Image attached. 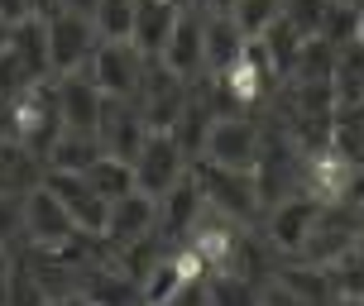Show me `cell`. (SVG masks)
<instances>
[{
	"label": "cell",
	"instance_id": "ba28073f",
	"mask_svg": "<svg viewBox=\"0 0 364 306\" xmlns=\"http://www.w3.org/2000/svg\"><path fill=\"white\" fill-rule=\"evenodd\" d=\"M316 211H321V201L307 197V192H297V197H283L278 206H269L264 220H259V230H264V239H269L283 258H297V249H302V239H307Z\"/></svg>",
	"mask_w": 364,
	"mask_h": 306
},
{
	"label": "cell",
	"instance_id": "2e32d148",
	"mask_svg": "<svg viewBox=\"0 0 364 306\" xmlns=\"http://www.w3.org/2000/svg\"><path fill=\"white\" fill-rule=\"evenodd\" d=\"M201 211H206V201H201L197 182H192V173H187L182 182H173L164 197H159V225H154V230L164 234L168 244H182L187 230L201 220Z\"/></svg>",
	"mask_w": 364,
	"mask_h": 306
},
{
	"label": "cell",
	"instance_id": "7402d4cb",
	"mask_svg": "<svg viewBox=\"0 0 364 306\" xmlns=\"http://www.w3.org/2000/svg\"><path fill=\"white\" fill-rule=\"evenodd\" d=\"M101 144H96V134H73V129H63L53 139V148L43 153V168L48 173H87L91 163H96Z\"/></svg>",
	"mask_w": 364,
	"mask_h": 306
},
{
	"label": "cell",
	"instance_id": "836d02e7",
	"mask_svg": "<svg viewBox=\"0 0 364 306\" xmlns=\"http://www.w3.org/2000/svg\"><path fill=\"white\" fill-rule=\"evenodd\" d=\"M24 239V197H0V249Z\"/></svg>",
	"mask_w": 364,
	"mask_h": 306
},
{
	"label": "cell",
	"instance_id": "bcb514c9",
	"mask_svg": "<svg viewBox=\"0 0 364 306\" xmlns=\"http://www.w3.org/2000/svg\"><path fill=\"white\" fill-rule=\"evenodd\" d=\"M355 216H360V230H364V201H355Z\"/></svg>",
	"mask_w": 364,
	"mask_h": 306
},
{
	"label": "cell",
	"instance_id": "d590c367",
	"mask_svg": "<svg viewBox=\"0 0 364 306\" xmlns=\"http://www.w3.org/2000/svg\"><path fill=\"white\" fill-rule=\"evenodd\" d=\"M259 306H311V302H302L297 292L278 288V283H264V292H259Z\"/></svg>",
	"mask_w": 364,
	"mask_h": 306
},
{
	"label": "cell",
	"instance_id": "ee69618b",
	"mask_svg": "<svg viewBox=\"0 0 364 306\" xmlns=\"http://www.w3.org/2000/svg\"><path fill=\"white\" fill-rule=\"evenodd\" d=\"M182 5H192V10H211V0H182Z\"/></svg>",
	"mask_w": 364,
	"mask_h": 306
},
{
	"label": "cell",
	"instance_id": "f1b7e54d",
	"mask_svg": "<svg viewBox=\"0 0 364 306\" xmlns=\"http://www.w3.org/2000/svg\"><path fill=\"white\" fill-rule=\"evenodd\" d=\"M331 72H336V48H331L326 38H316V34L302 38L288 82H331Z\"/></svg>",
	"mask_w": 364,
	"mask_h": 306
},
{
	"label": "cell",
	"instance_id": "f35d334b",
	"mask_svg": "<svg viewBox=\"0 0 364 306\" xmlns=\"http://www.w3.org/2000/svg\"><path fill=\"white\" fill-rule=\"evenodd\" d=\"M29 5H34V19H53L63 10V0H29Z\"/></svg>",
	"mask_w": 364,
	"mask_h": 306
},
{
	"label": "cell",
	"instance_id": "7a4b0ae2",
	"mask_svg": "<svg viewBox=\"0 0 364 306\" xmlns=\"http://www.w3.org/2000/svg\"><path fill=\"white\" fill-rule=\"evenodd\" d=\"M355 234H360L355 206H350V201H321V211H316V220H311V230H307V239H302L297 258L331 268V263L355 244Z\"/></svg>",
	"mask_w": 364,
	"mask_h": 306
},
{
	"label": "cell",
	"instance_id": "3957f363",
	"mask_svg": "<svg viewBox=\"0 0 364 306\" xmlns=\"http://www.w3.org/2000/svg\"><path fill=\"white\" fill-rule=\"evenodd\" d=\"M259 134H264V120H255V115H216L211 129H206L201 158L250 173L255 168V153H259Z\"/></svg>",
	"mask_w": 364,
	"mask_h": 306
},
{
	"label": "cell",
	"instance_id": "60d3db41",
	"mask_svg": "<svg viewBox=\"0 0 364 306\" xmlns=\"http://www.w3.org/2000/svg\"><path fill=\"white\" fill-rule=\"evenodd\" d=\"M63 10H73V15H87V19H91V10H96V0H63Z\"/></svg>",
	"mask_w": 364,
	"mask_h": 306
},
{
	"label": "cell",
	"instance_id": "4fadbf2b",
	"mask_svg": "<svg viewBox=\"0 0 364 306\" xmlns=\"http://www.w3.org/2000/svg\"><path fill=\"white\" fill-rule=\"evenodd\" d=\"M53 91H58V110H63V129H73V134H96L101 110H106L101 87H96L87 72H63V77H53Z\"/></svg>",
	"mask_w": 364,
	"mask_h": 306
},
{
	"label": "cell",
	"instance_id": "d6a6232c",
	"mask_svg": "<svg viewBox=\"0 0 364 306\" xmlns=\"http://www.w3.org/2000/svg\"><path fill=\"white\" fill-rule=\"evenodd\" d=\"M326 5L331 0H283V10H278V15L288 19L292 29H297V34H316V29H321V15H326Z\"/></svg>",
	"mask_w": 364,
	"mask_h": 306
},
{
	"label": "cell",
	"instance_id": "30bf717a",
	"mask_svg": "<svg viewBox=\"0 0 364 306\" xmlns=\"http://www.w3.org/2000/svg\"><path fill=\"white\" fill-rule=\"evenodd\" d=\"M43 187L63 201V211L73 216V225L82 234H101V230H106L110 201L96 197V192H91V182L82 177V173H48V168H43Z\"/></svg>",
	"mask_w": 364,
	"mask_h": 306
},
{
	"label": "cell",
	"instance_id": "5bb4252c",
	"mask_svg": "<svg viewBox=\"0 0 364 306\" xmlns=\"http://www.w3.org/2000/svg\"><path fill=\"white\" fill-rule=\"evenodd\" d=\"M159 62H164L173 77H182V82H197V77L206 72V48H201V10H192V5H182V10H178V24H173V34H168Z\"/></svg>",
	"mask_w": 364,
	"mask_h": 306
},
{
	"label": "cell",
	"instance_id": "5b68a950",
	"mask_svg": "<svg viewBox=\"0 0 364 306\" xmlns=\"http://www.w3.org/2000/svg\"><path fill=\"white\" fill-rule=\"evenodd\" d=\"M134 106H139V115H144L149 129H164L168 134L173 120L182 115V106H187V82L173 77L159 58H149L144 77H139V91H134Z\"/></svg>",
	"mask_w": 364,
	"mask_h": 306
},
{
	"label": "cell",
	"instance_id": "ffe728a7",
	"mask_svg": "<svg viewBox=\"0 0 364 306\" xmlns=\"http://www.w3.org/2000/svg\"><path fill=\"white\" fill-rule=\"evenodd\" d=\"M43 182V158L19 139H0V197H29Z\"/></svg>",
	"mask_w": 364,
	"mask_h": 306
},
{
	"label": "cell",
	"instance_id": "f546056e",
	"mask_svg": "<svg viewBox=\"0 0 364 306\" xmlns=\"http://www.w3.org/2000/svg\"><path fill=\"white\" fill-rule=\"evenodd\" d=\"M331 278H336V292H341V297H364V230L355 234V244L331 263Z\"/></svg>",
	"mask_w": 364,
	"mask_h": 306
},
{
	"label": "cell",
	"instance_id": "d4e9b609",
	"mask_svg": "<svg viewBox=\"0 0 364 306\" xmlns=\"http://www.w3.org/2000/svg\"><path fill=\"white\" fill-rule=\"evenodd\" d=\"M82 177L91 182L96 197H106V201H120L125 192H134V168L125 158H110V153H96V163H91Z\"/></svg>",
	"mask_w": 364,
	"mask_h": 306
},
{
	"label": "cell",
	"instance_id": "4316f807",
	"mask_svg": "<svg viewBox=\"0 0 364 306\" xmlns=\"http://www.w3.org/2000/svg\"><path fill=\"white\" fill-rule=\"evenodd\" d=\"M91 29H96V38H106V43H129V29H134V0H96Z\"/></svg>",
	"mask_w": 364,
	"mask_h": 306
},
{
	"label": "cell",
	"instance_id": "7dc6e473",
	"mask_svg": "<svg viewBox=\"0 0 364 306\" xmlns=\"http://www.w3.org/2000/svg\"><path fill=\"white\" fill-rule=\"evenodd\" d=\"M178 5H182V0H178Z\"/></svg>",
	"mask_w": 364,
	"mask_h": 306
},
{
	"label": "cell",
	"instance_id": "8d00e7d4",
	"mask_svg": "<svg viewBox=\"0 0 364 306\" xmlns=\"http://www.w3.org/2000/svg\"><path fill=\"white\" fill-rule=\"evenodd\" d=\"M0 19L15 29V24H24V19H34V5H29V0H0Z\"/></svg>",
	"mask_w": 364,
	"mask_h": 306
},
{
	"label": "cell",
	"instance_id": "9c48e42d",
	"mask_svg": "<svg viewBox=\"0 0 364 306\" xmlns=\"http://www.w3.org/2000/svg\"><path fill=\"white\" fill-rule=\"evenodd\" d=\"M149 134H154V129L144 125V115H139V106H134V101H110V96H106L101 125H96V144H101V153L134 163V153L144 148Z\"/></svg>",
	"mask_w": 364,
	"mask_h": 306
},
{
	"label": "cell",
	"instance_id": "e575fe53",
	"mask_svg": "<svg viewBox=\"0 0 364 306\" xmlns=\"http://www.w3.org/2000/svg\"><path fill=\"white\" fill-rule=\"evenodd\" d=\"M164 306H211L206 302V278H192V283H182Z\"/></svg>",
	"mask_w": 364,
	"mask_h": 306
},
{
	"label": "cell",
	"instance_id": "83f0119b",
	"mask_svg": "<svg viewBox=\"0 0 364 306\" xmlns=\"http://www.w3.org/2000/svg\"><path fill=\"white\" fill-rule=\"evenodd\" d=\"M316 38H326L331 48H350V43H360V5H350V0H331L326 15H321Z\"/></svg>",
	"mask_w": 364,
	"mask_h": 306
},
{
	"label": "cell",
	"instance_id": "6da1fadb",
	"mask_svg": "<svg viewBox=\"0 0 364 306\" xmlns=\"http://www.w3.org/2000/svg\"><path fill=\"white\" fill-rule=\"evenodd\" d=\"M187 173H192L201 201H206L211 211L240 220V225H259V220H264V206H259V192H255V177H250V173L220 168V163H206V158H192Z\"/></svg>",
	"mask_w": 364,
	"mask_h": 306
},
{
	"label": "cell",
	"instance_id": "b9f144b4",
	"mask_svg": "<svg viewBox=\"0 0 364 306\" xmlns=\"http://www.w3.org/2000/svg\"><path fill=\"white\" fill-rule=\"evenodd\" d=\"M5 48H10V24L0 19V53H5Z\"/></svg>",
	"mask_w": 364,
	"mask_h": 306
},
{
	"label": "cell",
	"instance_id": "9a60e30c",
	"mask_svg": "<svg viewBox=\"0 0 364 306\" xmlns=\"http://www.w3.org/2000/svg\"><path fill=\"white\" fill-rule=\"evenodd\" d=\"M154 225H159V201L134 187V192H125L120 201H110L101 239H106L110 249H125V244H134V239L154 234Z\"/></svg>",
	"mask_w": 364,
	"mask_h": 306
},
{
	"label": "cell",
	"instance_id": "277c9868",
	"mask_svg": "<svg viewBox=\"0 0 364 306\" xmlns=\"http://www.w3.org/2000/svg\"><path fill=\"white\" fill-rule=\"evenodd\" d=\"M144 62H149V58L139 53L134 43H106V38H101L82 72L101 87V96H110V101H134L139 77H144Z\"/></svg>",
	"mask_w": 364,
	"mask_h": 306
},
{
	"label": "cell",
	"instance_id": "d6986e66",
	"mask_svg": "<svg viewBox=\"0 0 364 306\" xmlns=\"http://www.w3.org/2000/svg\"><path fill=\"white\" fill-rule=\"evenodd\" d=\"M250 38L240 34V24L225 10H201V48H206V72H225Z\"/></svg>",
	"mask_w": 364,
	"mask_h": 306
},
{
	"label": "cell",
	"instance_id": "ac0fdd59",
	"mask_svg": "<svg viewBox=\"0 0 364 306\" xmlns=\"http://www.w3.org/2000/svg\"><path fill=\"white\" fill-rule=\"evenodd\" d=\"M178 0H134V29H129V43L139 48L144 58H159L164 53L168 34L178 24Z\"/></svg>",
	"mask_w": 364,
	"mask_h": 306
},
{
	"label": "cell",
	"instance_id": "7bdbcfd3",
	"mask_svg": "<svg viewBox=\"0 0 364 306\" xmlns=\"http://www.w3.org/2000/svg\"><path fill=\"white\" fill-rule=\"evenodd\" d=\"M331 306H364V297H336Z\"/></svg>",
	"mask_w": 364,
	"mask_h": 306
},
{
	"label": "cell",
	"instance_id": "484cf974",
	"mask_svg": "<svg viewBox=\"0 0 364 306\" xmlns=\"http://www.w3.org/2000/svg\"><path fill=\"white\" fill-rule=\"evenodd\" d=\"M259 292H264L259 283H250L230 268L206 273V302L211 306H259Z\"/></svg>",
	"mask_w": 364,
	"mask_h": 306
},
{
	"label": "cell",
	"instance_id": "1f68e13d",
	"mask_svg": "<svg viewBox=\"0 0 364 306\" xmlns=\"http://www.w3.org/2000/svg\"><path fill=\"white\" fill-rule=\"evenodd\" d=\"M10 253H15V249H10ZM48 302H53V297L43 292V283L34 278V268L15 253V268H10V297H5V306H48Z\"/></svg>",
	"mask_w": 364,
	"mask_h": 306
},
{
	"label": "cell",
	"instance_id": "f6af8a7d",
	"mask_svg": "<svg viewBox=\"0 0 364 306\" xmlns=\"http://www.w3.org/2000/svg\"><path fill=\"white\" fill-rule=\"evenodd\" d=\"M230 5H235V0H211V10H225V15H230Z\"/></svg>",
	"mask_w": 364,
	"mask_h": 306
},
{
	"label": "cell",
	"instance_id": "52a82bcc",
	"mask_svg": "<svg viewBox=\"0 0 364 306\" xmlns=\"http://www.w3.org/2000/svg\"><path fill=\"white\" fill-rule=\"evenodd\" d=\"M187 163H192V158H187V153L173 144V134L154 129V134L144 139V148L134 153V163H129V168H134V187L159 201L168 187H173V182L187 177Z\"/></svg>",
	"mask_w": 364,
	"mask_h": 306
},
{
	"label": "cell",
	"instance_id": "e0dca14e",
	"mask_svg": "<svg viewBox=\"0 0 364 306\" xmlns=\"http://www.w3.org/2000/svg\"><path fill=\"white\" fill-rule=\"evenodd\" d=\"M273 283H278V288H288V292H297V297H302V302H311V306H331L336 297H341V292H336L331 268L307 263V258H278Z\"/></svg>",
	"mask_w": 364,
	"mask_h": 306
},
{
	"label": "cell",
	"instance_id": "ab89813d",
	"mask_svg": "<svg viewBox=\"0 0 364 306\" xmlns=\"http://www.w3.org/2000/svg\"><path fill=\"white\" fill-rule=\"evenodd\" d=\"M48 306H91V302L82 297V292H63V297H53Z\"/></svg>",
	"mask_w": 364,
	"mask_h": 306
},
{
	"label": "cell",
	"instance_id": "7c38bea8",
	"mask_svg": "<svg viewBox=\"0 0 364 306\" xmlns=\"http://www.w3.org/2000/svg\"><path fill=\"white\" fill-rule=\"evenodd\" d=\"M77 292H82L91 306H144L139 278H129V273L115 263V253H106V258H96V263H87V268L77 273Z\"/></svg>",
	"mask_w": 364,
	"mask_h": 306
},
{
	"label": "cell",
	"instance_id": "8992f818",
	"mask_svg": "<svg viewBox=\"0 0 364 306\" xmlns=\"http://www.w3.org/2000/svg\"><path fill=\"white\" fill-rule=\"evenodd\" d=\"M43 29H48V67L53 77L63 72H82L96 53V29H91L87 15H73V10H58L53 19H43Z\"/></svg>",
	"mask_w": 364,
	"mask_h": 306
},
{
	"label": "cell",
	"instance_id": "8fae6325",
	"mask_svg": "<svg viewBox=\"0 0 364 306\" xmlns=\"http://www.w3.org/2000/svg\"><path fill=\"white\" fill-rule=\"evenodd\" d=\"M77 234L73 216L63 211V201L38 182L34 192L24 197V244H34V249H58V244H68Z\"/></svg>",
	"mask_w": 364,
	"mask_h": 306
},
{
	"label": "cell",
	"instance_id": "cb8c5ba5",
	"mask_svg": "<svg viewBox=\"0 0 364 306\" xmlns=\"http://www.w3.org/2000/svg\"><path fill=\"white\" fill-rule=\"evenodd\" d=\"M331 91H336V106H355V101H364V43L336 48Z\"/></svg>",
	"mask_w": 364,
	"mask_h": 306
},
{
	"label": "cell",
	"instance_id": "4dcf8cb0",
	"mask_svg": "<svg viewBox=\"0 0 364 306\" xmlns=\"http://www.w3.org/2000/svg\"><path fill=\"white\" fill-rule=\"evenodd\" d=\"M278 10H283V0H235V5H230V19L240 24L245 38H259L273 19H278Z\"/></svg>",
	"mask_w": 364,
	"mask_h": 306
},
{
	"label": "cell",
	"instance_id": "74e56055",
	"mask_svg": "<svg viewBox=\"0 0 364 306\" xmlns=\"http://www.w3.org/2000/svg\"><path fill=\"white\" fill-rule=\"evenodd\" d=\"M10 268H15V253L0 249V306H5V297H10Z\"/></svg>",
	"mask_w": 364,
	"mask_h": 306
},
{
	"label": "cell",
	"instance_id": "603a6c76",
	"mask_svg": "<svg viewBox=\"0 0 364 306\" xmlns=\"http://www.w3.org/2000/svg\"><path fill=\"white\" fill-rule=\"evenodd\" d=\"M302 38H307V34H297V29H292L283 15H278L269 29L259 34V48H264V58H269V67L278 72V82H288V77H292V62H297Z\"/></svg>",
	"mask_w": 364,
	"mask_h": 306
},
{
	"label": "cell",
	"instance_id": "44dd1931",
	"mask_svg": "<svg viewBox=\"0 0 364 306\" xmlns=\"http://www.w3.org/2000/svg\"><path fill=\"white\" fill-rule=\"evenodd\" d=\"M10 53L19 58V67L29 72V82H48L53 67H48V29L43 19H24L10 29Z\"/></svg>",
	"mask_w": 364,
	"mask_h": 306
}]
</instances>
